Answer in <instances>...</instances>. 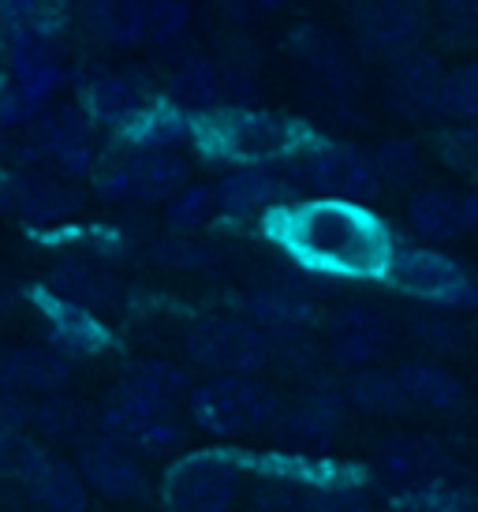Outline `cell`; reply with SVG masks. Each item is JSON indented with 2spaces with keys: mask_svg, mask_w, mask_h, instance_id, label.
Wrapping results in <instances>:
<instances>
[{
  "mask_svg": "<svg viewBox=\"0 0 478 512\" xmlns=\"http://www.w3.org/2000/svg\"><path fill=\"white\" fill-rule=\"evenodd\" d=\"M445 120L478 124V60L460 64L445 83Z\"/></svg>",
  "mask_w": 478,
  "mask_h": 512,
  "instance_id": "cell-40",
  "label": "cell"
},
{
  "mask_svg": "<svg viewBox=\"0 0 478 512\" xmlns=\"http://www.w3.org/2000/svg\"><path fill=\"white\" fill-rule=\"evenodd\" d=\"M299 512H374V494L348 468L333 464L322 479L303 483V509Z\"/></svg>",
  "mask_w": 478,
  "mask_h": 512,
  "instance_id": "cell-33",
  "label": "cell"
},
{
  "mask_svg": "<svg viewBox=\"0 0 478 512\" xmlns=\"http://www.w3.org/2000/svg\"><path fill=\"white\" fill-rule=\"evenodd\" d=\"M30 434H38L42 441H57V445H86L90 438L101 434L98 412L79 397L68 393H49V397L30 400Z\"/></svg>",
  "mask_w": 478,
  "mask_h": 512,
  "instance_id": "cell-26",
  "label": "cell"
},
{
  "mask_svg": "<svg viewBox=\"0 0 478 512\" xmlns=\"http://www.w3.org/2000/svg\"><path fill=\"white\" fill-rule=\"evenodd\" d=\"M352 27L366 53L378 57H404L430 30V4L426 0H352Z\"/></svg>",
  "mask_w": 478,
  "mask_h": 512,
  "instance_id": "cell-13",
  "label": "cell"
},
{
  "mask_svg": "<svg viewBox=\"0 0 478 512\" xmlns=\"http://www.w3.org/2000/svg\"><path fill=\"white\" fill-rule=\"evenodd\" d=\"M187 359L210 374H258L273 363V337L251 318L210 314L187 329Z\"/></svg>",
  "mask_w": 478,
  "mask_h": 512,
  "instance_id": "cell-8",
  "label": "cell"
},
{
  "mask_svg": "<svg viewBox=\"0 0 478 512\" xmlns=\"http://www.w3.org/2000/svg\"><path fill=\"white\" fill-rule=\"evenodd\" d=\"M195 143L213 157L236 165H281L307 150V135L296 120L266 109H213L195 116Z\"/></svg>",
  "mask_w": 478,
  "mask_h": 512,
  "instance_id": "cell-2",
  "label": "cell"
},
{
  "mask_svg": "<svg viewBox=\"0 0 478 512\" xmlns=\"http://www.w3.org/2000/svg\"><path fill=\"white\" fill-rule=\"evenodd\" d=\"M370 471L400 505V501L415 498V494H426L434 486L452 483L456 460H452L449 445L434 438V434L400 430V434H393V438H385L378 445Z\"/></svg>",
  "mask_w": 478,
  "mask_h": 512,
  "instance_id": "cell-7",
  "label": "cell"
},
{
  "mask_svg": "<svg viewBox=\"0 0 478 512\" xmlns=\"http://www.w3.org/2000/svg\"><path fill=\"white\" fill-rule=\"evenodd\" d=\"M243 311L254 326H262L277 341V337H296V333H310L314 326V303L299 285L292 281H273V285H258L247 292Z\"/></svg>",
  "mask_w": 478,
  "mask_h": 512,
  "instance_id": "cell-23",
  "label": "cell"
},
{
  "mask_svg": "<svg viewBox=\"0 0 478 512\" xmlns=\"http://www.w3.org/2000/svg\"><path fill=\"white\" fill-rule=\"evenodd\" d=\"M258 101V79L247 68H225L221 72V105L225 109H254Z\"/></svg>",
  "mask_w": 478,
  "mask_h": 512,
  "instance_id": "cell-46",
  "label": "cell"
},
{
  "mask_svg": "<svg viewBox=\"0 0 478 512\" xmlns=\"http://www.w3.org/2000/svg\"><path fill=\"white\" fill-rule=\"evenodd\" d=\"M299 187H307L314 199L374 202L381 191L374 157L352 143H310L292 157Z\"/></svg>",
  "mask_w": 478,
  "mask_h": 512,
  "instance_id": "cell-10",
  "label": "cell"
},
{
  "mask_svg": "<svg viewBox=\"0 0 478 512\" xmlns=\"http://www.w3.org/2000/svg\"><path fill=\"white\" fill-rule=\"evenodd\" d=\"M445 83L449 72L434 53L411 49L393 60V72L385 83L389 109L408 120H445Z\"/></svg>",
  "mask_w": 478,
  "mask_h": 512,
  "instance_id": "cell-16",
  "label": "cell"
},
{
  "mask_svg": "<svg viewBox=\"0 0 478 512\" xmlns=\"http://www.w3.org/2000/svg\"><path fill=\"white\" fill-rule=\"evenodd\" d=\"M344 393H348V404L355 412L374 415V419H400V415L411 412V400L404 393L400 378H396V370H352L348 382H344Z\"/></svg>",
  "mask_w": 478,
  "mask_h": 512,
  "instance_id": "cell-31",
  "label": "cell"
},
{
  "mask_svg": "<svg viewBox=\"0 0 478 512\" xmlns=\"http://www.w3.org/2000/svg\"><path fill=\"white\" fill-rule=\"evenodd\" d=\"M75 464L83 468L90 490L101 494L105 501H124L127 505V501L150 498V475H146L142 456H135L131 449H124L120 441L105 438V434L79 445Z\"/></svg>",
  "mask_w": 478,
  "mask_h": 512,
  "instance_id": "cell-17",
  "label": "cell"
},
{
  "mask_svg": "<svg viewBox=\"0 0 478 512\" xmlns=\"http://www.w3.org/2000/svg\"><path fill=\"white\" fill-rule=\"evenodd\" d=\"M71 382V359L53 344H15L0 348V389L15 397H49Z\"/></svg>",
  "mask_w": 478,
  "mask_h": 512,
  "instance_id": "cell-20",
  "label": "cell"
},
{
  "mask_svg": "<svg viewBox=\"0 0 478 512\" xmlns=\"http://www.w3.org/2000/svg\"><path fill=\"white\" fill-rule=\"evenodd\" d=\"M120 393L135 397L139 404H150L157 412H180L187 408V400L195 393V382L191 374L180 367V363H169V359H135L127 363L124 378L116 382Z\"/></svg>",
  "mask_w": 478,
  "mask_h": 512,
  "instance_id": "cell-25",
  "label": "cell"
},
{
  "mask_svg": "<svg viewBox=\"0 0 478 512\" xmlns=\"http://www.w3.org/2000/svg\"><path fill=\"white\" fill-rule=\"evenodd\" d=\"M150 258L157 266L180 273H221L228 266V255L217 243H202L191 236H161L150 243Z\"/></svg>",
  "mask_w": 478,
  "mask_h": 512,
  "instance_id": "cell-36",
  "label": "cell"
},
{
  "mask_svg": "<svg viewBox=\"0 0 478 512\" xmlns=\"http://www.w3.org/2000/svg\"><path fill=\"white\" fill-rule=\"evenodd\" d=\"M45 288L53 296L68 299L75 307H86L94 314H113L124 307L127 288L124 281L116 277L109 266H98V262H86V258H64L49 270V281Z\"/></svg>",
  "mask_w": 478,
  "mask_h": 512,
  "instance_id": "cell-21",
  "label": "cell"
},
{
  "mask_svg": "<svg viewBox=\"0 0 478 512\" xmlns=\"http://www.w3.org/2000/svg\"><path fill=\"white\" fill-rule=\"evenodd\" d=\"M90 483L75 460L53 456L45 471L27 486V498L38 512H86L90 509Z\"/></svg>",
  "mask_w": 478,
  "mask_h": 512,
  "instance_id": "cell-30",
  "label": "cell"
},
{
  "mask_svg": "<svg viewBox=\"0 0 478 512\" xmlns=\"http://www.w3.org/2000/svg\"><path fill=\"white\" fill-rule=\"evenodd\" d=\"M247 464L228 453H180L165 471L161 498L169 512H232Z\"/></svg>",
  "mask_w": 478,
  "mask_h": 512,
  "instance_id": "cell-6",
  "label": "cell"
},
{
  "mask_svg": "<svg viewBox=\"0 0 478 512\" xmlns=\"http://www.w3.org/2000/svg\"><path fill=\"white\" fill-rule=\"evenodd\" d=\"M385 281L404 292V296L419 299L426 307H441V311H475L478 307V285L475 273L464 270V262L445 255L441 247L430 243H411V247H396L389 258Z\"/></svg>",
  "mask_w": 478,
  "mask_h": 512,
  "instance_id": "cell-4",
  "label": "cell"
},
{
  "mask_svg": "<svg viewBox=\"0 0 478 512\" xmlns=\"http://www.w3.org/2000/svg\"><path fill=\"white\" fill-rule=\"evenodd\" d=\"M217 206L232 221H266L277 210L299 202V180L292 165H236L217 184Z\"/></svg>",
  "mask_w": 478,
  "mask_h": 512,
  "instance_id": "cell-12",
  "label": "cell"
},
{
  "mask_svg": "<svg viewBox=\"0 0 478 512\" xmlns=\"http://www.w3.org/2000/svg\"><path fill=\"white\" fill-rule=\"evenodd\" d=\"M352 415L344 385L318 378L307 393H299L288 408H281L273 423V438L288 456H329L340 430Z\"/></svg>",
  "mask_w": 478,
  "mask_h": 512,
  "instance_id": "cell-9",
  "label": "cell"
},
{
  "mask_svg": "<svg viewBox=\"0 0 478 512\" xmlns=\"http://www.w3.org/2000/svg\"><path fill=\"white\" fill-rule=\"evenodd\" d=\"M0 206L23 217L27 225L53 228L79 214L83 195L53 172H4L0 176Z\"/></svg>",
  "mask_w": 478,
  "mask_h": 512,
  "instance_id": "cell-15",
  "label": "cell"
},
{
  "mask_svg": "<svg viewBox=\"0 0 478 512\" xmlns=\"http://www.w3.org/2000/svg\"><path fill=\"white\" fill-rule=\"evenodd\" d=\"M374 169H378L381 187H411L422 176V150L411 139H385L374 150Z\"/></svg>",
  "mask_w": 478,
  "mask_h": 512,
  "instance_id": "cell-38",
  "label": "cell"
},
{
  "mask_svg": "<svg viewBox=\"0 0 478 512\" xmlns=\"http://www.w3.org/2000/svg\"><path fill=\"white\" fill-rule=\"evenodd\" d=\"M49 8L53 0H0V27L8 34H34L49 27Z\"/></svg>",
  "mask_w": 478,
  "mask_h": 512,
  "instance_id": "cell-43",
  "label": "cell"
},
{
  "mask_svg": "<svg viewBox=\"0 0 478 512\" xmlns=\"http://www.w3.org/2000/svg\"><path fill=\"white\" fill-rule=\"evenodd\" d=\"M437 15L456 38L478 34V0H437Z\"/></svg>",
  "mask_w": 478,
  "mask_h": 512,
  "instance_id": "cell-47",
  "label": "cell"
},
{
  "mask_svg": "<svg viewBox=\"0 0 478 512\" xmlns=\"http://www.w3.org/2000/svg\"><path fill=\"white\" fill-rule=\"evenodd\" d=\"M131 146H154V150H180L183 143H195V116L176 105H150L139 116V124L127 131Z\"/></svg>",
  "mask_w": 478,
  "mask_h": 512,
  "instance_id": "cell-34",
  "label": "cell"
},
{
  "mask_svg": "<svg viewBox=\"0 0 478 512\" xmlns=\"http://www.w3.org/2000/svg\"><path fill=\"white\" fill-rule=\"evenodd\" d=\"M292 53L303 64V72L322 86L333 101H348L359 94V68H355L348 45L340 42L333 30H322V27L296 30Z\"/></svg>",
  "mask_w": 478,
  "mask_h": 512,
  "instance_id": "cell-19",
  "label": "cell"
},
{
  "mask_svg": "<svg viewBox=\"0 0 478 512\" xmlns=\"http://www.w3.org/2000/svg\"><path fill=\"white\" fill-rule=\"evenodd\" d=\"M411 337L430 348L434 356H452V352H464L467 348V326L456 318V311H441V307H430V311H419L411 318Z\"/></svg>",
  "mask_w": 478,
  "mask_h": 512,
  "instance_id": "cell-37",
  "label": "cell"
},
{
  "mask_svg": "<svg viewBox=\"0 0 478 512\" xmlns=\"http://www.w3.org/2000/svg\"><path fill=\"white\" fill-rule=\"evenodd\" d=\"M269 240L281 243L299 270L337 277V281H374L385 277L396 240L389 225L363 202L299 199L262 221Z\"/></svg>",
  "mask_w": 478,
  "mask_h": 512,
  "instance_id": "cell-1",
  "label": "cell"
},
{
  "mask_svg": "<svg viewBox=\"0 0 478 512\" xmlns=\"http://www.w3.org/2000/svg\"><path fill=\"white\" fill-rule=\"evenodd\" d=\"M169 210V225L176 232H198V228H206L213 217L221 214V206H217V191L210 184H187L176 195L172 202H165Z\"/></svg>",
  "mask_w": 478,
  "mask_h": 512,
  "instance_id": "cell-39",
  "label": "cell"
},
{
  "mask_svg": "<svg viewBox=\"0 0 478 512\" xmlns=\"http://www.w3.org/2000/svg\"><path fill=\"white\" fill-rule=\"evenodd\" d=\"M38 311H42L45 326H49V344L57 348L60 356L90 359L109 348V329L101 322V314L75 307L68 299L53 296L49 288L38 296Z\"/></svg>",
  "mask_w": 478,
  "mask_h": 512,
  "instance_id": "cell-22",
  "label": "cell"
},
{
  "mask_svg": "<svg viewBox=\"0 0 478 512\" xmlns=\"http://www.w3.org/2000/svg\"><path fill=\"white\" fill-rule=\"evenodd\" d=\"M400 509L408 512H478V486L467 483H445L434 486L426 494L400 501Z\"/></svg>",
  "mask_w": 478,
  "mask_h": 512,
  "instance_id": "cell-41",
  "label": "cell"
},
{
  "mask_svg": "<svg viewBox=\"0 0 478 512\" xmlns=\"http://www.w3.org/2000/svg\"><path fill=\"white\" fill-rule=\"evenodd\" d=\"M464 214H467V228L478 232V184L464 195Z\"/></svg>",
  "mask_w": 478,
  "mask_h": 512,
  "instance_id": "cell-48",
  "label": "cell"
},
{
  "mask_svg": "<svg viewBox=\"0 0 478 512\" xmlns=\"http://www.w3.org/2000/svg\"><path fill=\"white\" fill-rule=\"evenodd\" d=\"M408 225L430 247L464 240L471 232L464 214V195L452 187H419L408 199Z\"/></svg>",
  "mask_w": 478,
  "mask_h": 512,
  "instance_id": "cell-27",
  "label": "cell"
},
{
  "mask_svg": "<svg viewBox=\"0 0 478 512\" xmlns=\"http://www.w3.org/2000/svg\"><path fill=\"white\" fill-rule=\"evenodd\" d=\"M146 23H150V38L161 45H172L183 38V30L191 23V8L187 0H150L146 4Z\"/></svg>",
  "mask_w": 478,
  "mask_h": 512,
  "instance_id": "cell-42",
  "label": "cell"
},
{
  "mask_svg": "<svg viewBox=\"0 0 478 512\" xmlns=\"http://www.w3.org/2000/svg\"><path fill=\"white\" fill-rule=\"evenodd\" d=\"M284 400L258 374H213L195 385L187 415L202 434L221 441H243L273 430Z\"/></svg>",
  "mask_w": 478,
  "mask_h": 512,
  "instance_id": "cell-3",
  "label": "cell"
},
{
  "mask_svg": "<svg viewBox=\"0 0 478 512\" xmlns=\"http://www.w3.org/2000/svg\"><path fill=\"white\" fill-rule=\"evenodd\" d=\"M154 105L146 72H98L83 86V109L94 116V124L113 131H131L139 116Z\"/></svg>",
  "mask_w": 478,
  "mask_h": 512,
  "instance_id": "cell-18",
  "label": "cell"
},
{
  "mask_svg": "<svg viewBox=\"0 0 478 512\" xmlns=\"http://www.w3.org/2000/svg\"><path fill=\"white\" fill-rule=\"evenodd\" d=\"M441 161L452 165L456 172L478 176V124H464V128L449 131L441 139Z\"/></svg>",
  "mask_w": 478,
  "mask_h": 512,
  "instance_id": "cell-44",
  "label": "cell"
},
{
  "mask_svg": "<svg viewBox=\"0 0 478 512\" xmlns=\"http://www.w3.org/2000/svg\"><path fill=\"white\" fill-rule=\"evenodd\" d=\"M396 378L404 385L411 408H422V412H456V408L467 404V385L449 367H441V363L411 359V363L396 370Z\"/></svg>",
  "mask_w": 478,
  "mask_h": 512,
  "instance_id": "cell-29",
  "label": "cell"
},
{
  "mask_svg": "<svg viewBox=\"0 0 478 512\" xmlns=\"http://www.w3.org/2000/svg\"><path fill=\"white\" fill-rule=\"evenodd\" d=\"M34 116H38V109L27 101L19 83H15L12 75H0V131L27 128Z\"/></svg>",
  "mask_w": 478,
  "mask_h": 512,
  "instance_id": "cell-45",
  "label": "cell"
},
{
  "mask_svg": "<svg viewBox=\"0 0 478 512\" xmlns=\"http://www.w3.org/2000/svg\"><path fill=\"white\" fill-rule=\"evenodd\" d=\"M4 64H12V38H8V30L0 27V72H4Z\"/></svg>",
  "mask_w": 478,
  "mask_h": 512,
  "instance_id": "cell-49",
  "label": "cell"
},
{
  "mask_svg": "<svg viewBox=\"0 0 478 512\" xmlns=\"http://www.w3.org/2000/svg\"><path fill=\"white\" fill-rule=\"evenodd\" d=\"M101 434L120 441L124 449H131L135 456H150V460H165L187 449V427L180 423V415L157 412L150 404H139L135 397H127L113 385V393L105 397V404L98 408Z\"/></svg>",
  "mask_w": 478,
  "mask_h": 512,
  "instance_id": "cell-11",
  "label": "cell"
},
{
  "mask_svg": "<svg viewBox=\"0 0 478 512\" xmlns=\"http://www.w3.org/2000/svg\"><path fill=\"white\" fill-rule=\"evenodd\" d=\"M396 326L393 318L374 307V303H348L333 314L329 326V359L340 370H363L378 367L381 359L393 352Z\"/></svg>",
  "mask_w": 478,
  "mask_h": 512,
  "instance_id": "cell-14",
  "label": "cell"
},
{
  "mask_svg": "<svg viewBox=\"0 0 478 512\" xmlns=\"http://www.w3.org/2000/svg\"><path fill=\"white\" fill-rule=\"evenodd\" d=\"M79 19L94 38L120 49L142 45L150 38L146 0H79Z\"/></svg>",
  "mask_w": 478,
  "mask_h": 512,
  "instance_id": "cell-28",
  "label": "cell"
},
{
  "mask_svg": "<svg viewBox=\"0 0 478 512\" xmlns=\"http://www.w3.org/2000/svg\"><path fill=\"white\" fill-rule=\"evenodd\" d=\"M169 101L191 116L221 109V68L206 57H183L169 79Z\"/></svg>",
  "mask_w": 478,
  "mask_h": 512,
  "instance_id": "cell-32",
  "label": "cell"
},
{
  "mask_svg": "<svg viewBox=\"0 0 478 512\" xmlns=\"http://www.w3.org/2000/svg\"><path fill=\"white\" fill-rule=\"evenodd\" d=\"M191 180V165L180 150L127 143L94 172V187L105 202H172Z\"/></svg>",
  "mask_w": 478,
  "mask_h": 512,
  "instance_id": "cell-5",
  "label": "cell"
},
{
  "mask_svg": "<svg viewBox=\"0 0 478 512\" xmlns=\"http://www.w3.org/2000/svg\"><path fill=\"white\" fill-rule=\"evenodd\" d=\"M12 38V79L27 94L34 109H42L64 83L60 68V49L53 42V30H34V34H8Z\"/></svg>",
  "mask_w": 478,
  "mask_h": 512,
  "instance_id": "cell-24",
  "label": "cell"
},
{
  "mask_svg": "<svg viewBox=\"0 0 478 512\" xmlns=\"http://www.w3.org/2000/svg\"><path fill=\"white\" fill-rule=\"evenodd\" d=\"M475 285H478V270H475Z\"/></svg>",
  "mask_w": 478,
  "mask_h": 512,
  "instance_id": "cell-50",
  "label": "cell"
},
{
  "mask_svg": "<svg viewBox=\"0 0 478 512\" xmlns=\"http://www.w3.org/2000/svg\"><path fill=\"white\" fill-rule=\"evenodd\" d=\"M53 456L30 430H0V479L27 490Z\"/></svg>",
  "mask_w": 478,
  "mask_h": 512,
  "instance_id": "cell-35",
  "label": "cell"
}]
</instances>
